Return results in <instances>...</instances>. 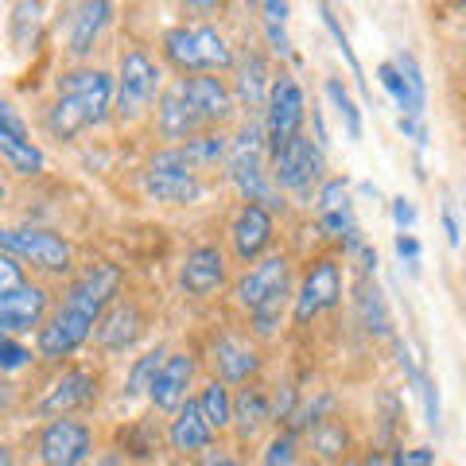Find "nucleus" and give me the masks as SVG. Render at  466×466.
Wrapping results in <instances>:
<instances>
[{
    "label": "nucleus",
    "instance_id": "nucleus-1",
    "mask_svg": "<svg viewBox=\"0 0 466 466\" xmlns=\"http://www.w3.org/2000/svg\"><path fill=\"white\" fill-rule=\"evenodd\" d=\"M121 284L125 272L113 260H90V265L75 268V276L55 296L51 315L35 330V358L47 366H66L75 354H82L94 339L97 319L121 296Z\"/></svg>",
    "mask_w": 466,
    "mask_h": 466
},
{
    "label": "nucleus",
    "instance_id": "nucleus-2",
    "mask_svg": "<svg viewBox=\"0 0 466 466\" xmlns=\"http://www.w3.org/2000/svg\"><path fill=\"white\" fill-rule=\"evenodd\" d=\"M113 116V75L106 66H70L55 78V97L43 109V128L58 144L78 140Z\"/></svg>",
    "mask_w": 466,
    "mask_h": 466
},
{
    "label": "nucleus",
    "instance_id": "nucleus-3",
    "mask_svg": "<svg viewBox=\"0 0 466 466\" xmlns=\"http://www.w3.org/2000/svg\"><path fill=\"white\" fill-rule=\"evenodd\" d=\"M229 296L245 311V319H249L253 339H272L288 319L291 296H296V260L284 249H272L268 257L253 260V265H245L233 276Z\"/></svg>",
    "mask_w": 466,
    "mask_h": 466
},
{
    "label": "nucleus",
    "instance_id": "nucleus-4",
    "mask_svg": "<svg viewBox=\"0 0 466 466\" xmlns=\"http://www.w3.org/2000/svg\"><path fill=\"white\" fill-rule=\"evenodd\" d=\"M159 58L171 66L175 78H195V75H229L238 66L233 39L218 24H175L159 39Z\"/></svg>",
    "mask_w": 466,
    "mask_h": 466
},
{
    "label": "nucleus",
    "instance_id": "nucleus-5",
    "mask_svg": "<svg viewBox=\"0 0 466 466\" xmlns=\"http://www.w3.org/2000/svg\"><path fill=\"white\" fill-rule=\"evenodd\" d=\"M226 179L241 195V202H260L268 210L280 207V195L272 191V179H268V144H265V121L260 116H245L238 133L229 137Z\"/></svg>",
    "mask_w": 466,
    "mask_h": 466
},
{
    "label": "nucleus",
    "instance_id": "nucleus-6",
    "mask_svg": "<svg viewBox=\"0 0 466 466\" xmlns=\"http://www.w3.org/2000/svg\"><path fill=\"white\" fill-rule=\"evenodd\" d=\"M159 90H164V63L140 43L125 47L113 75V121L121 128L144 121L152 113Z\"/></svg>",
    "mask_w": 466,
    "mask_h": 466
},
{
    "label": "nucleus",
    "instance_id": "nucleus-7",
    "mask_svg": "<svg viewBox=\"0 0 466 466\" xmlns=\"http://www.w3.org/2000/svg\"><path fill=\"white\" fill-rule=\"evenodd\" d=\"M101 392H106V373L90 361H66V366H55V373L43 381V389L27 408H32L35 420L78 416L101 400Z\"/></svg>",
    "mask_w": 466,
    "mask_h": 466
},
{
    "label": "nucleus",
    "instance_id": "nucleus-8",
    "mask_svg": "<svg viewBox=\"0 0 466 466\" xmlns=\"http://www.w3.org/2000/svg\"><path fill=\"white\" fill-rule=\"evenodd\" d=\"M268 179L276 195H288L299 207H311L319 183L327 179V152L308 133L291 137L280 152L268 156Z\"/></svg>",
    "mask_w": 466,
    "mask_h": 466
},
{
    "label": "nucleus",
    "instance_id": "nucleus-9",
    "mask_svg": "<svg viewBox=\"0 0 466 466\" xmlns=\"http://www.w3.org/2000/svg\"><path fill=\"white\" fill-rule=\"evenodd\" d=\"M0 249L16 257L24 268L32 265L43 276H58V280H70L78 268L75 245L63 233L43 229V226H0Z\"/></svg>",
    "mask_w": 466,
    "mask_h": 466
},
{
    "label": "nucleus",
    "instance_id": "nucleus-10",
    "mask_svg": "<svg viewBox=\"0 0 466 466\" xmlns=\"http://www.w3.org/2000/svg\"><path fill=\"white\" fill-rule=\"evenodd\" d=\"M346 291V265L342 257L323 253L308 260V268L296 280V296H291V327H311L319 315H330L342 308Z\"/></svg>",
    "mask_w": 466,
    "mask_h": 466
},
{
    "label": "nucleus",
    "instance_id": "nucleus-11",
    "mask_svg": "<svg viewBox=\"0 0 466 466\" xmlns=\"http://www.w3.org/2000/svg\"><path fill=\"white\" fill-rule=\"evenodd\" d=\"M97 455V431L82 416L43 420L32 431V459L39 466H86Z\"/></svg>",
    "mask_w": 466,
    "mask_h": 466
},
{
    "label": "nucleus",
    "instance_id": "nucleus-12",
    "mask_svg": "<svg viewBox=\"0 0 466 466\" xmlns=\"http://www.w3.org/2000/svg\"><path fill=\"white\" fill-rule=\"evenodd\" d=\"M140 187L159 207H195L207 195V179L187 167V159L179 156L175 144H164V148L148 156V164L140 171Z\"/></svg>",
    "mask_w": 466,
    "mask_h": 466
},
{
    "label": "nucleus",
    "instance_id": "nucleus-13",
    "mask_svg": "<svg viewBox=\"0 0 466 466\" xmlns=\"http://www.w3.org/2000/svg\"><path fill=\"white\" fill-rule=\"evenodd\" d=\"M198 361H207L214 381H222L229 389L260 381V370H265V354H260L257 339L241 330H214L207 342V358Z\"/></svg>",
    "mask_w": 466,
    "mask_h": 466
},
{
    "label": "nucleus",
    "instance_id": "nucleus-14",
    "mask_svg": "<svg viewBox=\"0 0 466 466\" xmlns=\"http://www.w3.org/2000/svg\"><path fill=\"white\" fill-rule=\"evenodd\" d=\"M260 121H265L268 156L280 152L291 137L303 133V121H308V97H303V86L296 82V75H288V70H276Z\"/></svg>",
    "mask_w": 466,
    "mask_h": 466
},
{
    "label": "nucleus",
    "instance_id": "nucleus-15",
    "mask_svg": "<svg viewBox=\"0 0 466 466\" xmlns=\"http://www.w3.org/2000/svg\"><path fill=\"white\" fill-rule=\"evenodd\" d=\"M144 334H148V315H144V308L133 296H116L106 308V315L97 319L90 346L101 358H116V354L137 350V342L144 339Z\"/></svg>",
    "mask_w": 466,
    "mask_h": 466
},
{
    "label": "nucleus",
    "instance_id": "nucleus-16",
    "mask_svg": "<svg viewBox=\"0 0 466 466\" xmlns=\"http://www.w3.org/2000/svg\"><path fill=\"white\" fill-rule=\"evenodd\" d=\"M229 288V257L222 245H191L179 260V291L187 299H214Z\"/></svg>",
    "mask_w": 466,
    "mask_h": 466
},
{
    "label": "nucleus",
    "instance_id": "nucleus-17",
    "mask_svg": "<svg viewBox=\"0 0 466 466\" xmlns=\"http://www.w3.org/2000/svg\"><path fill=\"white\" fill-rule=\"evenodd\" d=\"M276 245V214L260 202H241L229 218V253L245 268L253 260L268 257Z\"/></svg>",
    "mask_w": 466,
    "mask_h": 466
},
{
    "label": "nucleus",
    "instance_id": "nucleus-18",
    "mask_svg": "<svg viewBox=\"0 0 466 466\" xmlns=\"http://www.w3.org/2000/svg\"><path fill=\"white\" fill-rule=\"evenodd\" d=\"M183 101L191 106V113L198 116L202 128H226L233 116H238V97L229 90V78L218 75H195V78H175Z\"/></svg>",
    "mask_w": 466,
    "mask_h": 466
},
{
    "label": "nucleus",
    "instance_id": "nucleus-19",
    "mask_svg": "<svg viewBox=\"0 0 466 466\" xmlns=\"http://www.w3.org/2000/svg\"><path fill=\"white\" fill-rule=\"evenodd\" d=\"M195 377H198V354L191 350H167L164 366H159L156 381L148 389V404L159 416H175L179 408L195 397Z\"/></svg>",
    "mask_w": 466,
    "mask_h": 466
},
{
    "label": "nucleus",
    "instance_id": "nucleus-20",
    "mask_svg": "<svg viewBox=\"0 0 466 466\" xmlns=\"http://www.w3.org/2000/svg\"><path fill=\"white\" fill-rule=\"evenodd\" d=\"M51 288L39 280H27L24 288L0 296V334L8 339H24V334H35L43 327V319L51 315Z\"/></svg>",
    "mask_w": 466,
    "mask_h": 466
},
{
    "label": "nucleus",
    "instance_id": "nucleus-21",
    "mask_svg": "<svg viewBox=\"0 0 466 466\" xmlns=\"http://www.w3.org/2000/svg\"><path fill=\"white\" fill-rule=\"evenodd\" d=\"M233 440L238 447H253L260 440H268L276 431V416H272V389L249 381L233 392Z\"/></svg>",
    "mask_w": 466,
    "mask_h": 466
},
{
    "label": "nucleus",
    "instance_id": "nucleus-22",
    "mask_svg": "<svg viewBox=\"0 0 466 466\" xmlns=\"http://www.w3.org/2000/svg\"><path fill=\"white\" fill-rule=\"evenodd\" d=\"M116 16V8L109 0H82V5H70L66 8V20H63V32H66V55L70 58H90L94 47L101 43V35L109 32V24Z\"/></svg>",
    "mask_w": 466,
    "mask_h": 466
},
{
    "label": "nucleus",
    "instance_id": "nucleus-23",
    "mask_svg": "<svg viewBox=\"0 0 466 466\" xmlns=\"http://www.w3.org/2000/svg\"><path fill=\"white\" fill-rule=\"evenodd\" d=\"M272 78H276V70H272L268 55L260 51V47H249L245 55H238V66H233V78H229V90H233V97H238V109L245 116H260V113H265Z\"/></svg>",
    "mask_w": 466,
    "mask_h": 466
},
{
    "label": "nucleus",
    "instance_id": "nucleus-24",
    "mask_svg": "<svg viewBox=\"0 0 466 466\" xmlns=\"http://www.w3.org/2000/svg\"><path fill=\"white\" fill-rule=\"evenodd\" d=\"M164 443H167L171 455H179V459H195V455H202L207 447H214V443H218V435L210 431L207 416H202V408H198V400H195V397L187 400L175 416H167Z\"/></svg>",
    "mask_w": 466,
    "mask_h": 466
},
{
    "label": "nucleus",
    "instance_id": "nucleus-25",
    "mask_svg": "<svg viewBox=\"0 0 466 466\" xmlns=\"http://www.w3.org/2000/svg\"><path fill=\"white\" fill-rule=\"evenodd\" d=\"M152 125H156L159 140H167V144H183L187 137L202 133L198 116H195L191 106L183 101V94H179V86H175V78H171L164 90H159V97H156V106H152Z\"/></svg>",
    "mask_w": 466,
    "mask_h": 466
},
{
    "label": "nucleus",
    "instance_id": "nucleus-26",
    "mask_svg": "<svg viewBox=\"0 0 466 466\" xmlns=\"http://www.w3.org/2000/svg\"><path fill=\"white\" fill-rule=\"evenodd\" d=\"M303 435H308L311 459L319 466H339L342 459H350V451H354V435H350V424L339 412L327 416V420H319V424L308 428Z\"/></svg>",
    "mask_w": 466,
    "mask_h": 466
},
{
    "label": "nucleus",
    "instance_id": "nucleus-27",
    "mask_svg": "<svg viewBox=\"0 0 466 466\" xmlns=\"http://www.w3.org/2000/svg\"><path fill=\"white\" fill-rule=\"evenodd\" d=\"M354 315H358V327L370 334V339H397L392 330V315H389V303L381 296V288L373 284V276H361L358 288H354Z\"/></svg>",
    "mask_w": 466,
    "mask_h": 466
},
{
    "label": "nucleus",
    "instance_id": "nucleus-28",
    "mask_svg": "<svg viewBox=\"0 0 466 466\" xmlns=\"http://www.w3.org/2000/svg\"><path fill=\"white\" fill-rule=\"evenodd\" d=\"M179 156L187 159V167L198 171L207 179V171L226 167V156H229V133L226 128H202V133L187 137L183 144H175Z\"/></svg>",
    "mask_w": 466,
    "mask_h": 466
},
{
    "label": "nucleus",
    "instance_id": "nucleus-29",
    "mask_svg": "<svg viewBox=\"0 0 466 466\" xmlns=\"http://www.w3.org/2000/svg\"><path fill=\"white\" fill-rule=\"evenodd\" d=\"M0 159L12 175H24V179L43 175V167H47V156H43L27 128H0Z\"/></svg>",
    "mask_w": 466,
    "mask_h": 466
},
{
    "label": "nucleus",
    "instance_id": "nucleus-30",
    "mask_svg": "<svg viewBox=\"0 0 466 466\" xmlns=\"http://www.w3.org/2000/svg\"><path fill=\"white\" fill-rule=\"evenodd\" d=\"M198 408H202V416H207V424L210 431L222 440V435L233 428V389L222 385V381H214V377H207L198 389Z\"/></svg>",
    "mask_w": 466,
    "mask_h": 466
},
{
    "label": "nucleus",
    "instance_id": "nucleus-31",
    "mask_svg": "<svg viewBox=\"0 0 466 466\" xmlns=\"http://www.w3.org/2000/svg\"><path fill=\"white\" fill-rule=\"evenodd\" d=\"M164 358H167V346H152V350H144V354L133 358V366H128V377H125V397H128V400L148 397V389H152V381H156L159 366H164Z\"/></svg>",
    "mask_w": 466,
    "mask_h": 466
},
{
    "label": "nucleus",
    "instance_id": "nucleus-32",
    "mask_svg": "<svg viewBox=\"0 0 466 466\" xmlns=\"http://www.w3.org/2000/svg\"><path fill=\"white\" fill-rule=\"evenodd\" d=\"M260 12V27H265V43H268V55L276 58H288L291 55V39H288V5L280 0H265V5H257Z\"/></svg>",
    "mask_w": 466,
    "mask_h": 466
},
{
    "label": "nucleus",
    "instance_id": "nucleus-33",
    "mask_svg": "<svg viewBox=\"0 0 466 466\" xmlns=\"http://www.w3.org/2000/svg\"><path fill=\"white\" fill-rule=\"evenodd\" d=\"M323 94H327V101H330V109L339 113L346 137H350V140H361V133H366V121H361V109H358V101L350 97L346 82H342V78H327V82H323Z\"/></svg>",
    "mask_w": 466,
    "mask_h": 466
},
{
    "label": "nucleus",
    "instance_id": "nucleus-34",
    "mask_svg": "<svg viewBox=\"0 0 466 466\" xmlns=\"http://www.w3.org/2000/svg\"><path fill=\"white\" fill-rule=\"evenodd\" d=\"M299 435L291 428H276L257 451V466H299Z\"/></svg>",
    "mask_w": 466,
    "mask_h": 466
},
{
    "label": "nucleus",
    "instance_id": "nucleus-35",
    "mask_svg": "<svg viewBox=\"0 0 466 466\" xmlns=\"http://www.w3.org/2000/svg\"><path fill=\"white\" fill-rule=\"evenodd\" d=\"M311 207H315V218L330 214V210H342V207H354V202H350V179L346 175H327V179L319 183Z\"/></svg>",
    "mask_w": 466,
    "mask_h": 466
},
{
    "label": "nucleus",
    "instance_id": "nucleus-36",
    "mask_svg": "<svg viewBox=\"0 0 466 466\" xmlns=\"http://www.w3.org/2000/svg\"><path fill=\"white\" fill-rule=\"evenodd\" d=\"M392 66H397V75L404 78V86L412 90V97L420 101V106H428V78H424V70H420V63H416V55L412 51H397L389 58Z\"/></svg>",
    "mask_w": 466,
    "mask_h": 466
},
{
    "label": "nucleus",
    "instance_id": "nucleus-37",
    "mask_svg": "<svg viewBox=\"0 0 466 466\" xmlns=\"http://www.w3.org/2000/svg\"><path fill=\"white\" fill-rule=\"evenodd\" d=\"M319 12H323V24H327V32L334 35V43H339L342 58L350 63V75H354V78H358V86H361V90H366V78H361V63H358L354 47H350V35H346V27L339 24V16H334V8H330V5H319ZM366 97H370V90H366Z\"/></svg>",
    "mask_w": 466,
    "mask_h": 466
},
{
    "label": "nucleus",
    "instance_id": "nucleus-38",
    "mask_svg": "<svg viewBox=\"0 0 466 466\" xmlns=\"http://www.w3.org/2000/svg\"><path fill=\"white\" fill-rule=\"evenodd\" d=\"M27 366H35V350L24 339H8L0 334V373H20Z\"/></svg>",
    "mask_w": 466,
    "mask_h": 466
},
{
    "label": "nucleus",
    "instance_id": "nucleus-39",
    "mask_svg": "<svg viewBox=\"0 0 466 466\" xmlns=\"http://www.w3.org/2000/svg\"><path fill=\"white\" fill-rule=\"evenodd\" d=\"M39 20H43V5H16L12 8V39H16V47H32Z\"/></svg>",
    "mask_w": 466,
    "mask_h": 466
},
{
    "label": "nucleus",
    "instance_id": "nucleus-40",
    "mask_svg": "<svg viewBox=\"0 0 466 466\" xmlns=\"http://www.w3.org/2000/svg\"><path fill=\"white\" fill-rule=\"evenodd\" d=\"M24 284H27V268L12 253L0 249V296H8V291H16Z\"/></svg>",
    "mask_w": 466,
    "mask_h": 466
},
{
    "label": "nucleus",
    "instance_id": "nucleus-41",
    "mask_svg": "<svg viewBox=\"0 0 466 466\" xmlns=\"http://www.w3.org/2000/svg\"><path fill=\"white\" fill-rule=\"evenodd\" d=\"M238 451H241V447L214 443V447H207V451H202V455H195L191 462H195V466H249V462H245V459L238 455Z\"/></svg>",
    "mask_w": 466,
    "mask_h": 466
},
{
    "label": "nucleus",
    "instance_id": "nucleus-42",
    "mask_svg": "<svg viewBox=\"0 0 466 466\" xmlns=\"http://www.w3.org/2000/svg\"><path fill=\"white\" fill-rule=\"evenodd\" d=\"M392 222H397V233H412V226H416V202L404 198V195L392 198Z\"/></svg>",
    "mask_w": 466,
    "mask_h": 466
},
{
    "label": "nucleus",
    "instance_id": "nucleus-43",
    "mask_svg": "<svg viewBox=\"0 0 466 466\" xmlns=\"http://www.w3.org/2000/svg\"><path fill=\"white\" fill-rule=\"evenodd\" d=\"M397 128L416 144V148H428V128H424V116H397Z\"/></svg>",
    "mask_w": 466,
    "mask_h": 466
},
{
    "label": "nucleus",
    "instance_id": "nucleus-44",
    "mask_svg": "<svg viewBox=\"0 0 466 466\" xmlns=\"http://www.w3.org/2000/svg\"><path fill=\"white\" fill-rule=\"evenodd\" d=\"M397 257L408 265V272H416V265H420V241L412 238V233H397Z\"/></svg>",
    "mask_w": 466,
    "mask_h": 466
},
{
    "label": "nucleus",
    "instance_id": "nucleus-45",
    "mask_svg": "<svg viewBox=\"0 0 466 466\" xmlns=\"http://www.w3.org/2000/svg\"><path fill=\"white\" fill-rule=\"evenodd\" d=\"M404 451V447H400ZM404 462L408 466H435V451L431 447H408L404 451Z\"/></svg>",
    "mask_w": 466,
    "mask_h": 466
},
{
    "label": "nucleus",
    "instance_id": "nucleus-46",
    "mask_svg": "<svg viewBox=\"0 0 466 466\" xmlns=\"http://www.w3.org/2000/svg\"><path fill=\"white\" fill-rule=\"evenodd\" d=\"M358 466H392V455H389V451H381V447H370V451H361Z\"/></svg>",
    "mask_w": 466,
    "mask_h": 466
},
{
    "label": "nucleus",
    "instance_id": "nucleus-47",
    "mask_svg": "<svg viewBox=\"0 0 466 466\" xmlns=\"http://www.w3.org/2000/svg\"><path fill=\"white\" fill-rule=\"evenodd\" d=\"M86 466H128V459L116 447H109V451H97L94 462H86Z\"/></svg>",
    "mask_w": 466,
    "mask_h": 466
},
{
    "label": "nucleus",
    "instance_id": "nucleus-48",
    "mask_svg": "<svg viewBox=\"0 0 466 466\" xmlns=\"http://www.w3.org/2000/svg\"><path fill=\"white\" fill-rule=\"evenodd\" d=\"M0 128H27V125H24V116L12 109L5 97H0Z\"/></svg>",
    "mask_w": 466,
    "mask_h": 466
},
{
    "label": "nucleus",
    "instance_id": "nucleus-49",
    "mask_svg": "<svg viewBox=\"0 0 466 466\" xmlns=\"http://www.w3.org/2000/svg\"><path fill=\"white\" fill-rule=\"evenodd\" d=\"M443 233H447V241H451V245H459V241H462L459 218H455V210H451V207H443Z\"/></svg>",
    "mask_w": 466,
    "mask_h": 466
},
{
    "label": "nucleus",
    "instance_id": "nucleus-50",
    "mask_svg": "<svg viewBox=\"0 0 466 466\" xmlns=\"http://www.w3.org/2000/svg\"><path fill=\"white\" fill-rule=\"evenodd\" d=\"M0 466H16V451H12V447H0Z\"/></svg>",
    "mask_w": 466,
    "mask_h": 466
},
{
    "label": "nucleus",
    "instance_id": "nucleus-51",
    "mask_svg": "<svg viewBox=\"0 0 466 466\" xmlns=\"http://www.w3.org/2000/svg\"><path fill=\"white\" fill-rule=\"evenodd\" d=\"M339 466H358V459H354V455H350V459H342Z\"/></svg>",
    "mask_w": 466,
    "mask_h": 466
},
{
    "label": "nucleus",
    "instance_id": "nucleus-52",
    "mask_svg": "<svg viewBox=\"0 0 466 466\" xmlns=\"http://www.w3.org/2000/svg\"><path fill=\"white\" fill-rule=\"evenodd\" d=\"M299 466H319V462H315V459H303V462H299Z\"/></svg>",
    "mask_w": 466,
    "mask_h": 466
},
{
    "label": "nucleus",
    "instance_id": "nucleus-53",
    "mask_svg": "<svg viewBox=\"0 0 466 466\" xmlns=\"http://www.w3.org/2000/svg\"><path fill=\"white\" fill-rule=\"evenodd\" d=\"M0 207H5V187H0Z\"/></svg>",
    "mask_w": 466,
    "mask_h": 466
}]
</instances>
